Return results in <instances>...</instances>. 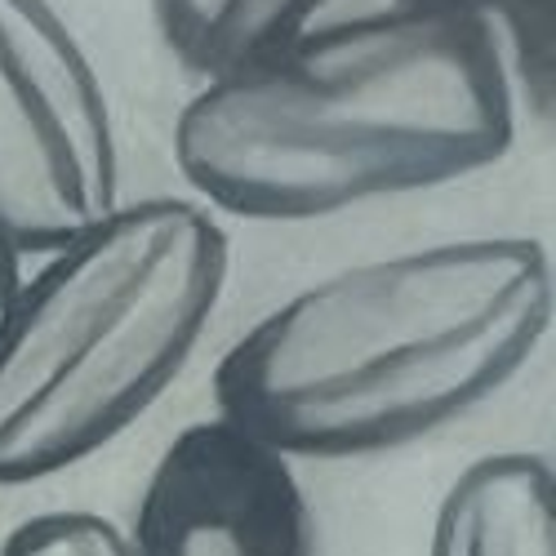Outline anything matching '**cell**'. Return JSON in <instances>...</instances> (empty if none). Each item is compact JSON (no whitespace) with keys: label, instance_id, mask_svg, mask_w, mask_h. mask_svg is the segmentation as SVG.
<instances>
[{"label":"cell","instance_id":"6da1fadb","mask_svg":"<svg viewBox=\"0 0 556 556\" xmlns=\"http://www.w3.org/2000/svg\"><path fill=\"white\" fill-rule=\"evenodd\" d=\"M513 138L517 85L494 36L392 5L205 80L174 121V161L227 214L299 223L468 178Z\"/></svg>","mask_w":556,"mask_h":556},{"label":"cell","instance_id":"7a4b0ae2","mask_svg":"<svg viewBox=\"0 0 556 556\" xmlns=\"http://www.w3.org/2000/svg\"><path fill=\"white\" fill-rule=\"evenodd\" d=\"M547 326L539 241H437L330 271L263 312L214 365V405L290 463L388 454L517 379Z\"/></svg>","mask_w":556,"mask_h":556},{"label":"cell","instance_id":"3957f363","mask_svg":"<svg viewBox=\"0 0 556 556\" xmlns=\"http://www.w3.org/2000/svg\"><path fill=\"white\" fill-rule=\"evenodd\" d=\"M227 231L178 197L121 201L45 254L0 316V485L80 468L188 369L227 286Z\"/></svg>","mask_w":556,"mask_h":556},{"label":"cell","instance_id":"277c9868","mask_svg":"<svg viewBox=\"0 0 556 556\" xmlns=\"http://www.w3.org/2000/svg\"><path fill=\"white\" fill-rule=\"evenodd\" d=\"M121 205L108 89L50 0H0V241L54 254Z\"/></svg>","mask_w":556,"mask_h":556},{"label":"cell","instance_id":"5b68a950","mask_svg":"<svg viewBox=\"0 0 556 556\" xmlns=\"http://www.w3.org/2000/svg\"><path fill=\"white\" fill-rule=\"evenodd\" d=\"M125 534L134 556H316L294 463L218 414L161 450Z\"/></svg>","mask_w":556,"mask_h":556},{"label":"cell","instance_id":"8992f818","mask_svg":"<svg viewBox=\"0 0 556 556\" xmlns=\"http://www.w3.org/2000/svg\"><path fill=\"white\" fill-rule=\"evenodd\" d=\"M428 556H556L552 463L530 450L472 458L437 503Z\"/></svg>","mask_w":556,"mask_h":556},{"label":"cell","instance_id":"52a82bcc","mask_svg":"<svg viewBox=\"0 0 556 556\" xmlns=\"http://www.w3.org/2000/svg\"><path fill=\"white\" fill-rule=\"evenodd\" d=\"M326 0H152L169 54L214 80L250 67L312 27Z\"/></svg>","mask_w":556,"mask_h":556},{"label":"cell","instance_id":"ba28073f","mask_svg":"<svg viewBox=\"0 0 556 556\" xmlns=\"http://www.w3.org/2000/svg\"><path fill=\"white\" fill-rule=\"evenodd\" d=\"M405 10H428L468 18L494 36L503 63L513 72L517 99L547 116L556 85V0H396Z\"/></svg>","mask_w":556,"mask_h":556},{"label":"cell","instance_id":"9c48e42d","mask_svg":"<svg viewBox=\"0 0 556 556\" xmlns=\"http://www.w3.org/2000/svg\"><path fill=\"white\" fill-rule=\"evenodd\" d=\"M0 556H134L125 526L85 507L36 513L10 530Z\"/></svg>","mask_w":556,"mask_h":556},{"label":"cell","instance_id":"30bf717a","mask_svg":"<svg viewBox=\"0 0 556 556\" xmlns=\"http://www.w3.org/2000/svg\"><path fill=\"white\" fill-rule=\"evenodd\" d=\"M18 281H23V258L0 241V316H5V307H10V299H14V290H18Z\"/></svg>","mask_w":556,"mask_h":556}]
</instances>
